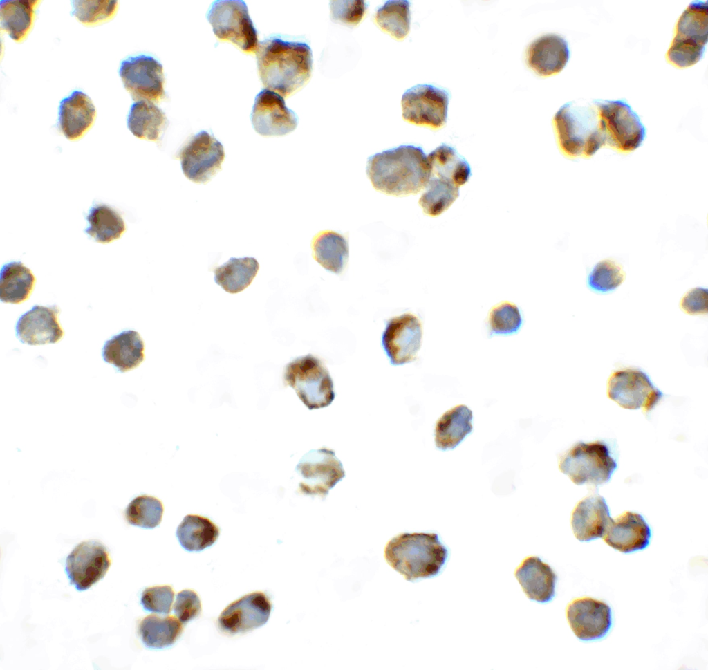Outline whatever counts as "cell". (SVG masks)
<instances>
[{
  "mask_svg": "<svg viewBox=\"0 0 708 670\" xmlns=\"http://www.w3.org/2000/svg\"><path fill=\"white\" fill-rule=\"evenodd\" d=\"M256 53L263 84L282 97L297 91L311 75L313 54L306 43L274 37L261 41Z\"/></svg>",
  "mask_w": 708,
  "mask_h": 670,
  "instance_id": "6da1fadb",
  "label": "cell"
},
{
  "mask_svg": "<svg viewBox=\"0 0 708 670\" xmlns=\"http://www.w3.org/2000/svg\"><path fill=\"white\" fill-rule=\"evenodd\" d=\"M366 174L376 190L407 195L425 188L430 167L420 147L401 145L369 157Z\"/></svg>",
  "mask_w": 708,
  "mask_h": 670,
  "instance_id": "7a4b0ae2",
  "label": "cell"
},
{
  "mask_svg": "<svg viewBox=\"0 0 708 670\" xmlns=\"http://www.w3.org/2000/svg\"><path fill=\"white\" fill-rule=\"evenodd\" d=\"M552 122L559 148L569 158H589L606 146L605 134L594 102H568L555 113Z\"/></svg>",
  "mask_w": 708,
  "mask_h": 670,
  "instance_id": "3957f363",
  "label": "cell"
},
{
  "mask_svg": "<svg viewBox=\"0 0 708 670\" xmlns=\"http://www.w3.org/2000/svg\"><path fill=\"white\" fill-rule=\"evenodd\" d=\"M384 557L407 580L413 581L438 575L448 550L436 533H402L386 543Z\"/></svg>",
  "mask_w": 708,
  "mask_h": 670,
  "instance_id": "277c9868",
  "label": "cell"
},
{
  "mask_svg": "<svg viewBox=\"0 0 708 670\" xmlns=\"http://www.w3.org/2000/svg\"><path fill=\"white\" fill-rule=\"evenodd\" d=\"M708 1H692L679 18L676 35L666 54L678 68L696 64L703 57L708 37Z\"/></svg>",
  "mask_w": 708,
  "mask_h": 670,
  "instance_id": "5b68a950",
  "label": "cell"
},
{
  "mask_svg": "<svg viewBox=\"0 0 708 670\" xmlns=\"http://www.w3.org/2000/svg\"><path fill=\"white\" fill-rule=\"evenodd\" d=\"M284 381L295 389L308 409L324 408L335 399L333 382L328 369L311 354L289 362L285 368Z\"/></svg>",
  "mask_w": 708,
  "mask_h": 670,
  "instance_id": "8992f818",
  "label": "cell"
},
{
  "mask_svg": "<svg viewBox=\"0 0 708 670\" xmlns=\"http://www.w3.org/2000/svg\"><path fill=\"white\" fill-rule=\"evenodd\" d=\"M559 467L576 485L598 486L609 481L617 463L604 443L581 441L561 458Z\"/></svg>",
  "mask_w": 708,
  "mask_h": 670,
  "instance_id": "52a82bcc",
  "label": "cell"
},
{
  "mask_svg": "<svg viewBox=\"0 0 708 670\" xmlns=\"http://www.w3.org/2000/svg\"><path fill=\"white\" fill-rule=\"evenodd\" d=\"M606 138V146L623 153L637 149L646 129L637 114L624 100H594Z\"/></svg>",
  "mask_w": 708,
  "mask_h": 670,
  "instance_id": "ba28073f",
  "label": "cell"
},
{
  "mask_svg": "<svg viewBox=\"0 0 708 670\" xmlns=\"http://www.w3.org/2000/svg\"><path fill=\"white\" fill-rule=\"evenodd\" d=\"M207 19L220 40L230 41L245 53L257 51V32L243 1H215L207 13Z\"/></svg>",
  "mask_w": 708,
  "mask_h": 670,
  "instance_id": "9c48e42d",
  "label": "cell"
},
{
  "mask_svg": "<svg viewBox=\"0 0 708 670\" xmlns=\"http://www.w3.org/2000/svg\"><path fill=\"white\" fill-rule=\"evenodd\" d=\"M607 395L624 409H642L644 413L654 409L663 397L645 372L632 368L617 370L611 375Z\"/></svg>",
  "mask_w": 708,
  "mask_h": 670,
  "instance_id": "30bf717a",
  "label": "cell"
},
{
  "mask_svg": "<svg viewBox=\"0 0 708 670\" xmlns=\"http://www.w3.org/2000/svg\"><path fill=\"white\" fill-rule=\"evenodd\" d=\"M295 470L301 476L299 489L311 496L326 497L330 489L345 476L335 452L328 448L313 449L300 460Z\"/></svg>",
  "mask_w": 708,
  "mask_h": 670,
  "instance_id": "8fae6325",
  "label": "cell"
},
{
  "mask_svg": "<svg viewBox=\"0 0 708 670\" xmlns=\"http://www.w3.org/2000/svg\"><path fill=\"white\" fill-rule=\"evenodd\" d=\"M177 158L189 180L205 184L221 170L225 151L220 141L206 131H201L181 149Z\"/></svg>",
  "mask_w": 708,
  "mask_h": 670,
  "instance_id": "7c38bea8",
  "label": "cell"
},
{
  "mask_svg": "<svg viewBox=\"0 0 708 670\" xmlns=\"http://www.w3.org/2000/svg\"><path fill=\"white\" fill-rule=\"evenodd\" d=\"M449 94L430 84H418L402 97V117L406 121L434 129L447 122Z\"/></svg>",
  "mask_w": 708,
  "mask_h": 670,
  "instance_id": "4fadbf2b",
  "label": "cell"
},
{
  "mask_svg": "<svg viewBox=\"0 0 708 670\" xmlns=\"http://www.w3.org/2000/svg\"><path fill=\"white\" fill-rule=\"evenodd\" d=\"M119 75L135 101L157 102L165 95L163 67L151 56L140 55L123 60Z\"/></svg>",
  "mask_w": 708,
  "mask_h": 670,
  "instance_id": "5bb4252c",
  "label": "cell"
},
{
  "mask_svg": "<svg viewBox=\"0 0 708 670\" xmlns=\"http://www.w3.org/2000/svg\"><path fill=\"white\" fill-rule=\"evenodd\" d=\"M111 560L106 548L97 541L77 545L66 559L65 571L79 591L87 590L106 575Z\"/></svg>",
  "mask_w": 708,
  "mask_h": 670,
  "instance_id": "9a60e30c",
  "label": "cell"
},
{
  "mask_svg": "<svg viewBox=\"0 0 708 670\" xmlns=\"http://www.w3.org/2000/svg\"><path fill=\"white\" fill-rule=\"evenodd\" d=\"M422 326L419 319L410 313L391 318L382 336V344L393 365L413 361L420 348Z\"/></svg>",
  "mask_w": 708,
  "mask_h": 670,
  "instance_id": "2e32d148",
  "label": "cell"
},
{
  "mask_svg": "<svg viewBox=\"0 0 708 670\" xmlns=\"http://www.w3.org/2000/svg\"><path fill=\"white\" fill-rule=\"evenodd\" d=\"M255 131L263 136L286 135L295 130L298 119L279 94L264 89L256 96L250 115Z\"/></svg>",
  "mask_w": 708,
  "mask_h": 670,
  "instance_id": "e0dca14e",
  "label": "cell"
},
{
  "mask_svg": "<svg viewBox=\"0 0 708 670\" xmlns=\"http://www.w3.org/2000/svg\"><path fill=\"white\" fill-rule=\"evenodd\" d=\"M271 609L272 604L266 595L254 592L231 603L221 613L218 624L225 633H244L265 624Z\"/></svg>",
  "mask_w": 708,
  "mask_h": 670,
  "instance_id": "ac0fdd59",
  "label": "cell"
},
{
  "mask_svg": "<svg viewBox=\"0 0 708 670\" xmlns=\"http://www.w3.org/2000/svg\"><path fill=\"white\" fill-rule=\"evenodd\" d=\"M566 617L575 635L584 641L602 638L612 625L611 607L589 597L572 600L567 606Z\"/></svg>",
  "mask_w": 708,
  "mask_h": 670,
  "instance_id": "d6986e66",
  "label": "cell"
},
{
  "mask_svg": "<svg viewBox=\"0 0 708 670\" xmlns=\"http://www.w3.org/2000/svg\"><path fill=\"white\" fill-rule=\"evenodd\" d=\"M59 313L57 305L34 306L18 319L15 326L17 337L21 343L29 345L57 343L64 335L57 320Z\"/></svg>",
  "mask_w": 708,
  "mask_h": 670,
  "instance_id": "ffe728a7",
  "label": "cell"
},
{
  "mask_svg": "<svg viewBox=\"0 0 708 670\" xmlns=\"http://www.w3.org/2000/svg\"><path fill=\"white\" fill-rule=\"evenodd\" d=\"M651 536V528L641 514L626 512L612 519L602 537L613 548L628 553L646 548Z\"/></svg>",
  "mask_w": 708,
  "mask_h": 670,
  "instance_id": "44dd1931",
  "label": "cell"
},
{
  "mask_svg": "<svg viewBox=\"0 0 708 670\" xmlns=\"http://www.w3.org/2000/svg\"><path fill=\"white\" fill-rule=\"evenodd\" d=\"M570 57L567 41L555 34L543 35L532 41L526 50L528 66L537 75L548 77L560 73Z\"/></svg>",
  "mask_w": 708,
  "mask_h": 670,
  "instance_id": "7402d4cb",
  "label": "cell"
},
{
  "mask_svg": "<svg viewBox=\"0 0 708 670\" xmlns=\"http://www.w3.org/2000/svg\"><path fill=\"white\" fill-rule=\"evenodd\" d=\"M611 520L606 500L595 495L577 503L572 514L571 525L579 541H590L602 537Z\"/></svg>",
  "mask_w": 708,
  "mask_h": 670,
  "instance_id": "603a6c76",
  "label": "cell"
},
{
  "mask_svg": "<svg viewBox=\"0 0 708 670\" xmlns=\"http://www.w3.org/2000/svg\"><path fill=\"white\" fill-rule=\"evenodd\" d=\"M95 115L91 98L81 91H74L60 102L57 125L67 139L75 140L92 126Z\"/></svg>",
  "mask_w": 708,
  "mask_h": 670,
  "instance_id": "cb8c5ba5",
  "label": "cell"
},
{
  "mask_svg": "<svg viewBox=\"0 0 708 670\" xmlns=\"http://www.w3.org/2000/svg\"><path fill=\"white\" fill-rule=\"evenodd\" d=\"M515 577L527 597L546 603L555 595L557 576L551 567L538 557L525 558L515 571Z\"/></svg>",
  "mask_w": 708,
  "mask_h": 670,
  "instance_id": "d4e9b609",
  "label": "cell"
},
{
  "mask_svg": "<svg viewBox=\"0 0 708 670\" xmlns=\"http://www.w3.org/2000/svg\"><path fill=\"white\" fill-rule=\"evenodd\" d=\"M144 343L138 332L124 331L105 342L102 357L119 372L124 373L140 364L144 360Z\"/></svg>",
  "mask_w": 708,
  "mask_h": 670,
  "instance_id": "484cf974",
  "label": "cell"
},
{
  "mask_svg": "<svg viewBox=\"0 0 708 670\" xmlns=\"http://www.w3.org/2000/svg\"><path fill=\"white\" fill-rule=\"evenodd\" d=\"M427 159L431 177L441 179L458 187L465 184L472 175L468 162L447 145L438 147L427 156Z\"/></svg>",
  "mask_w": 708,
  "mask_h": 670,
  "instance_id": "4316f807",
  "label": "cell"
},
{
  "mask_svg": "<svg viewBox=\"0 0 708 670\" xmlns=\"http://www.w3.org/2000/svg\"><path fill=\"white\" fill-rule=\"evenodd\" d=\"M472 411L465 405L456 406L445 412L436 422V447L445 451L458 446L472 432Z\"/></svg>",
  "mask_w": 708,
  "mask_h": 670,
  "instance_id": "83f0119b",
  "label": "cell"
},
{
  "mask_svg": "<svg viewBox=\"0 0 708 670\" xmlns=\"http://www.w3.org/2000/svg\"><path fill=\"white\" fill-rule=\"evenodd\" d=\"M165 113L152 102L140 100L130 108L127 124L136 137L158 141L167 125Z\"/></svg>",
  "mask_w": 708,
  "mask_h": 670,
  "instance_id": "f1b7e54d",
  "label": "cell"
},
{
  "mask_svg": "<svg viewBox=\"0 0 708 670\" xmlns=\"http://www.w3.org/2000/svg\"><path fill=\"white\" fill-rule=\"evenodd\" d=\"M39 3L33 0H1L0 18L1 29L17 42L25 39L31 30L35 10Z\"/></svg>",
  "mask_w": 708,
  "mask_h": 670,
  "instance_id": "f546056e",
  "label": "cell"
},
{
  "mask_svg": "<svg viewBox=\"0 0 708 670\" xmlns=\"http://www.w3.org/2000/svg\"><path fill=\"white\" fill-rule=\"evenodd\" d=\"M35 277L21 261L8 263L0 274V299L3 303L19 304L26 300L35 283Z\"/></svg>",
  "mask_w": 708,
  "mask_h": 670,
  "instance_id": "4dcf8cb0",
  "label": "cell"
},
{
  "mask_svg": "<svg viewBox=\"0 0 708 670\" xmlns=\"http://www.w3.org/2000/svg\"><path fill=\"white\" fill-rule=\"evenodd\" d=\"M314 259L326 270L339 274L349 256L348 243L341 234L333 231L319 233L313 239Z\"/></svg>",
  "mask_w": 708,
  "mask_h": 670,
  "instance_id": "1f68e13d",
  "label": "cell"
},
{
  "mask_svg": "<svg viewBox=\"0 0 708 670\" xmlns=\"http://www.w3.org/2000/svg\"><path fill=\"white\" fill-rule=\"evenodd\" d=\"M182 631L180 622L172 616L150 615L142 619L138 626L142 642L146 647L154 649L171 646Z\"/></svg>",
  "mask_w": 708,
  "mask_h": 670,
  "instance_id": "d6a6232c",
  "label": "cell"
},
{
  "mask_svg": "<svg viewBox=\"0 0 708 670\" xmlns=\"http://www.w3.org/2000/svg\"><path fill=\"white\" fill-rule=\"evenodd\" d=\"M218 528L209 519L195 514L185 516L178 525L176 537L187 551H201L214 543Z\"/></svg>",
  "mask_w": 708,
  "mask_h": 670,
  "instance_id": "836d02e7",
  "label": "cell"
},
{
  "mask_svg": "<svg viewBox=\"0 0 708 670\" xmlns=\"http://www.w3.org/2000/svg\"><path fill=\"white\" fill-rule=\"evenodd\" d=\"M259 268L254 257H231L214 270V281L230 293L243 291L252 281Z\"/></svg>",
  "mask_w": 708,
  "mask_h": 670,
  "instance_id": "e575fe53",
  "label": "cell"
},
{
  "mask_svg": "<svg viewBox=\"0 0 708 670\" xmlns=\"http://www.w3.org/2000/svg\"><path fill=\"white\" fill-rule=\"evenodd\" d=\"M86 220L88 225L84 232L100 243H109L120 238L126 230L118 212L104 204L91 207Z\"/></svg>",
  "mask_w": 708,
  "mask_h": 670,
  "instance_id": "d590c367",
  "label": "cell"
},
{
  "mask_svg": "<svg viewBox=\"0 0 708 670\" xmlns=\"http://www.w3.org/2000/svg\"><path fill=\"white\" fill-rule=\"evenodd\" d=\"M375 20L378 26L397 39H404L410 30V3L406 0L387 1L379 8Z\"/></svg>",
  "mask_w": 708,
  "mask_h": 670,
  "instance_id": "8d00e7d4",
  "label": "cell"
},
{
  "mask_svg": "<svg viewBox=\"0 0 708 670\" xmlns=\"http://www.w3.org/2000/svg\"><path fill=\"white\" fill-rule=\"evenodd\" d=\"M419 204L424 212L436 216L447 210L459 196V187L435 177H429Z\"/></svg>",
  "mask_w": 708,
  "mask_h": 670,
  "instance_id": "74e56055",
  "label": "cell"
},
{
  "mask_svg": "<svg viewBox=\"0 0 708 670\" xmlns=\"http://www.w3.org/2000/svg\"><path fill=\"white\" fill-rule=\"evenodd\" d=\"M163 506L158 499L141 495L133 499L125 510V518L131 524L152 529L162 520Z\"/></svg>",
  "mask_w": 708,
  "mask_h": 670,
  "instance_id": "f35d334b",
  "label": "cell"
},
{
  "mask_svg": "<svg viewBox=\"0 0 708 670\" xmlns=\"http://www.w3.org/2000/svg\"><path fill=\"white\" fill-rule=\"evenodd\" d=\"M625 272L622 266L611 259H604L595 265L587 279L593 291L606 293L615 290L624 281Z\"/></svg>",
  "mask_w": 708,
  "mask_h": 670,
  "instance_id": "ab89813d",
  "label": "cell"
},
{
  "mask_svg": "<svg viewBox=\"0 0 708 670\" xmlns=\"http://www.w3.org/2000/svg\"><path fill=\"white\" fill-rule=\"evenodd\" d=\"M72 16L87 26L111 19L117 11V1H72Z\"/></svg>",
  "mask_w": 708,
  "mask_h": 670,
  "instance_id": "60d3db41",
  "label": "cell"
},
{
  "mask_svg": "<svg viewBox=\"0 0 708 670\" xmlns=\"http://www.w3.org/2000/svg\"><path fill=\"white\" fill-rule=\"evenodd\" d=\"M488 323L491 335H511L521 328L522 317L515 304L504 301L492 308Z\"/></svg>",
  "mask_w": 708,
  "mask_h": 670,
  "instance_id": "b9f144b4",
  "label": "cell"
},
{
  "mask_svg": "<svg viewBox=\"0 0 708 670\" xmlns=\"http://www.w3.org/2000/svg\"><path fill=\"white\" fill-rule=\"evenodd\" d=\"M174 593L170 586H156L145 588L140 604L147 611L168 614L171 611Z\"/></svg>",
  "mask_w": 708,
  "mask_h": 670,
  "instance_id": "7bdbcfd3",
  "label": "cell"
},
{
  "mask_svg": "<svg viewBox=\"0 0 708 670\" xmlns=\"http://www.w3.org/2000/svg\"><path fill=\"white\" fill-rule=\"evenodd\" d=\"M330 8L333 21L356 26L363 18L367 4L363 0L331 1Z\"/></svg>",
  "mask_w": 708,
  "mask_h": 670,
  "instance_id": "ee69618b",
  "label": "cell"
},
{
  "mask_svg": "<svg viewBox=\"0 0 708 670\" xmlns=\"http://www.w3.org/2000/svg\"><path fill=\"white\" fill-rule=\"evenodd\" d=\"M174 612L179 621L186 624L201 613V604L198 595L191 590H183L176 595Z\"/></svg>",
  "mask_w": 708,
  "mask_h": 670,
  "instance_id": "f6af8a7d",
  "label": "cell"
},
{
  "mask_svg": "<svg viewBox=\"0 0 708 670\" xmlns=\"http://www.w3.org/2000/svg\"><path fill=\"white\" fill-rule=\"evenodd\" d=\"M708 290L702 287L688 291L680 301L682 310L689 315H702L707 313Z\"/></svg>",
  "mask_w": 708,
  "mask_h": 670,
  "instance_id": "bcb514c9",
  "label": "cell"
}]
</instances>
